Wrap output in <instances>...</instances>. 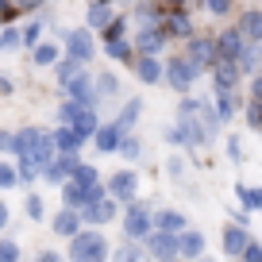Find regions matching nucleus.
<instances>
[{
  "label": "nucleus",
  "instance_id": "obj_12",
  "mask_svg": "<svg viewBox=\"0 0 262 262\" xmlns=\"http://www.w3.org/2000/svg\"><path fill=\"white\" fill-rule=\"evenodd\" d=\"M97 196H104V189H85V185H77L74 178L70 181H62V208H77L81 212L89 201H97Z\"/></svg>",
  "mask_w": 262,
  "mask_h": 262
},
{
  "label": "nucleus",
  "instance_id": "obj_21",
  "mask_svg": "<svg viewBox=\"0 0 262 262\" xmlns=\"http://www.w3.org/2000/svg\"><path fill=\"white\" fill-rule=\"evenodd\" d=\"M50 228H54V235H70V239H74L85 224H81V212H77V208H62V212L50 220Z\"/></svg>",
  "mask_w": 262,
  "mask_h": 262
},
{
  "label": "nucleus",
  "instance_id": "obj_43",
  "mask_svg": "<svg viewBox=\"0 0 262 262\" xmlns=\"http://www.w3.org/2000/svg\"><path fill=\"white\" fill-rule=\"evenodd\" d=\"M19 35H24V47H35V42H42V24L35 19V24H27Z\"/></svg>",
  "mask_w": 262,
  "mask_h": 262
},
{
  "label": "nucleus",
  "instance_id": "obj_36",
  "mask_svg": "<svg viewBox=\"0 0 262 262\" xmlns=\"http://www.w3.org/2000/svg\"><path fill=\"white\" fill-rule=\"evenodd\" d=\"M239 201H243V208L251 212V208H262V189H251V185H235Z\"/></svg>",
  "mask_w": 262,
  "mask_h": 262
},
{
  "label": "nucleus",
  "instance_id": "obj_58",
  "mask_svg": "<svg viewBox=\"0 0 262 262\" xmlns=\"http://www.w3.org/2000/svg\"><path fill=\"white\" fill-rule=\"evenodd\" d=\"M39 4H47V0H39Z\"/></svg>",
  "mask_w": 262,
  "mask_h": 262
},
{
  "label": "nucleus",
  "instance_id": "obj_46",
  "mask_svg": "<svg viewBox=\"0 0 262 262\" xmlns=\"http://www.w3.org/2000/svg\"><path fill=\"white\" fill-rule=\"evenodd\" d=\"M0 262H19V247L12 239H0Z\"/></svg>",
  "mask_w": 262,
  "mask_h": 262
},
{
  "label": "nucleus",
  "instance_id": "obj_55",
  "mask_svg": "<svg viewBox=\"0 0 262 262\" xmlns=\"http://www.w3.org/2000/svg\"><path fill=\"white\" fill-rule=\"evenodd\" d=\"M16 8H39V0H16Z\"/></svg>",
  "mask_w": 262,
  "mask_h": 262
},
{
  "label": "nucleus",
  "instance_id": "obj_28",
  "mask_svg": "<svg viewBox=\"0 0 262 262\" xmlns=\"http://www.w3.org/2000/svg\"><path fill=\"white\" fill-rule=\"evenodd\" d=\"M239 31H243V39L262 42V12H247V16L239 19Z\"/></svg>",
  "mask_w": 262,
  "mask_h": 262
},
{
  "label": "nucleus",
  "instance_id": "obj_35",
  "mask_svg": "<svg viewBox=\"0 0 262 262\" xmlns=\"http://www.w3.org/2000/svg\"><path fill=\"white\" fill-rule=\"evenodd\" d=\"M235 66H239V74H251L254 66H258V50H254L251 42H243V50L235 54Z\"/></svg>",
  "mask_w": 262,
  "mask_h": 262
},
{
  "label": "nucleus",
  "instance_id": "obj_23",
  "mask_svg": "<svg viewBox=\"0 0 262 262\" xmlns=\"http://www.w3.org/2000/svg\"><path fill=\"white\" fill-rule=\"evenodd\" d=\"M112 262H150V254H147V247H143V239H123L112 251Z\"/></svg>",
  "mask_w": 262,
  "mask_h": 262
},
{
  "label": "nucleus",
  "instance_id": "obj_26",
  "mask_svg": "<svg viewBox=\"0 0 262 262\" xmlns=\"http://www.w3.org/2000/svg\"><path fill=\"white\" fill-rule=\"evenodd\" d=\"M247 239H251V231L243 228V224H231V228H224V251L228 254H239L247 247Z\"/></svg>",
  "mask_w": 262,
  "mask_h": 262
},
{
  "label": "nucleus",
  "instance_id": "obj_4",
  "mask_svg": "<svg viewBox=\"0 0 262 262\" xmlns=\"http://www.w3.org/2000/svg\"><path fill=\"white\" fill-rule=\"evenodd\" d=\"M58 120H62V123H70L74 131H81L85 139H89L93 131L100 127V120H97V108H85V104H77V100H70V97H66V104L58 108Z\"/></svg>",
  "mask_w": 262,
  "mask_h": 262
},
{
  "label": "nucleus",
  "instance_id": "obj_2",
  "mask_svg": "<svg viewBox=\"0 0 262 262\" xmlns=\"http://www.w3.org/2000/svg\"><path fill=\"white\" fill-rule=\"evenodd\" d=\"M178 131L181 139H185V147H208V127H205V116H201V104L196 100H181L178 108Z\"/></svg>",
  "mask_w": 262,
  "mask_h": 262
},
{
  "label": "nucleus",
  "instance_id": "obj_15",
  "mask_svg": "<svg viewBox=\"0 0 262 262\" xmlns=\"http://www.w3.org/2000/svg\"><path fill=\"white\" fill-rule=\"evenodd\" d=\"M108 193L116 196V201H135V193H139V173H131V170H120L112 173V181H108Z\"/></svg>",
  "mask_w": 262,
  "mask_h": 262
},
{
  "label": "nucleus",
  "instance_id": "obj_25",
  "mask_svg": "<svg viewBox=\"0 0 262 262\" xmlns=\"http://www.w3.org/2000/svg\"><path fill=\"white\" fill-rule=\"evenodd\" d=\"M150 220H155V228H158V231H173V235L189 228V224H185V216H181V212H173V208H162V212H150Z\"/></svg>",
  "mask_w": 262,
  "mask_h": 262
},
{
  "label": "nucleus",
  "instance_id": "obj_8",
  "mask_svg": "<svg viewBox=\"0 0 262 262\" xmlns=\"http://www.w3.org/2000/svg\"><path fill=\"white\" fill-rule=\"evenodd\" d=\"M116 212H120V201H116V196H97V201H89V205L81 208V224L100 228V224L116 220Z\"/></svg>",
  "mask_w": 262,
  "mask_h": 262
},
{
  "label": "nucleus",
  "instance_id": "obj_52",
  "mask_svg": "<svg viewBox=\"0 0 262 262\" xmlns=\"http://www.w3.org/2000/svg\"><path fill=\"white\" fill-rule=\"evenodd\" d=\"M228 155H231V158H243V150H239V139H228Z\"/></svg>",
  "mask_w": 262,
  "mask_h": 262
},
{
  "label": "nucleus",
  "instance_id": "obj_22",
  "mask_svg": "<svg viewBox=\"0 0 262 262\" xmlns=\"http://www.w3.org/2000/svg\"><path fill=\"white\" fill-rule=\"evenodd\" d=\"M205 254V235L201 231H178V258H201Z\"/></svg>",
  "mask_w": 262,
  "mask_h": 262
},
{
  "label": "nucleus",
  "instance_id": "obj_45",
  "mask_svg": "<svg viewBox=\"0 0 262 262\" xmlns=\"http://www.w3.org/2000/svg\"><path fill=\"white\" fill-rule=\"evenodd\" d=\"M239 258L243 262H262V243H254V239H247V247L239 251Z\"/></svg>",
  "mask_w": 262,
  "mask_h": 262
},
{
  "label": "nucleus",
  "instance_id": "obj_19",
  "mask_svg": "<svg viewBox=\"0 0 262 262\" xmlns=\"http://www.w3.org/2000/svg\"><path fill=\"white\" fill-rule=\"evenodd\" d=\"M135 74H139L143 85H158L162 81V62H158V54H135Z\"/></svg>",
  "mask_w": 262,
  "mask_h": 262
},
{
  "label": "nucleus",
  "instance_id": "obj_14",
  "mask_svg": "<svg viewBox=\"0 0 262 262\" xmlns=\"http://www.w3.org/2000/svg\"><path fill=\"white\" fill-rule=\"evenodd\" d=\"M74 170H77V155H58V158H50V162L42 166V178H47L50 185H62V181L74 178Z\"/></svg>",
  "mask_w": 262,
  "mask_h": 262
},
{
  "label": "nucleus",
  "instance_id": "obj_59",
  "mask_svg": "<svg viewBox=\"0 0 262 262\" xmlns=\"http://www.w3.org/2000/svg\"><path fill=\"white\" fill-rule=\"evenodd\" d=\"M0 27H4V19H0Z\"/></svg>",
  "mask_w": 262,
  "mask_h": 262
},
{
  "label": "nucleus",
  "instance_id": "obj_34",
  "mask_svg": "<svg viewBox=\"0 0 262 262\" xmlns=\"http://www.w3.org/2000/svg\"><path fill=\"white\" fill-rule=\"evenodd\" d=\"M81 66H85V62H77V58H70V54H66L62 62H54V74H58V81L66 85L70 77H77V74H81Z\"/></svg>",
  "mask_w": 262,
  "mask_h": 262
},
{
  "label": "nucleus",
  "instance_id": "obj_17",
  "mask_svg": "<svg viewBox=\"0 0 262 262\" xmlns=\"http://www.w3.org/2000/svg\"><path fill=\"white\" fill-rule=\"evenodd\" d=\"M50 139H54L58 155H77V150L85 147V135H81V131H74L70 123H62L58 131H50Z\"/></svg>",
  "mask_w": 262,
  "mask_h": 262
},
{
  "label": "nucleus",
  "instance_id": "obj_3",
  "mask_svg": "<svg viewBox=\"0 0 262 262\" xmlns=\"http://www.w3.org/2000/svg\"><path fill=\"white\" fill-rule=\"evenodd\" d=\"M70 258L74 262H104L108 258V239L100 235V231H77L74 239H70Z\"/></svg>",
  "mask_w": 262,
  "mask_h": 262
},
{
  "label": "nucleus",
  "instance_id": "obj_39",
  "mask_svg": "<svg viewBox=\"0 0 262 262\" xmlns=\"http://www.w3.org/2000/svg\"><path fill=\"white\" fill-rule=\"evenodd\" d=\"M120 155H123V158H131V162H135V158L143 155V143L135 139V135H127V131H123V139H120Z\"/></svg>",
  "mask_w": 262,
  "mask_h": 262
},
{
  "label": "nucleus",
  "instance_id": "obj_30",
  "mask_svg": "<svg viewBox=\"0 0 262 262\" xmlns=\"http://www.w3.org/2000/svg\"><path fill=\"white\" fill-rule=\"evenodd\" d=\"M139 112H143V100H139V97H131L127 108L120 112V120H116V127H120V131H131L135 123H139Z\"/></svg>",
  "mask_w": 262,
  "mask_h": 262
},
{
  "label": "nucleus",
  "instance_id": "obj_10",
  "mask_svg": "<svg viewBox=\"0 0 262 262\" xmlns=\"http://www.w3.org/2000/svg\"><path fill=\"white\" fill-rule=\"evenodd\" d=\"M62 89H66V97H70V100H77V104H85V108H97V100H100V93H97V85H93L89 74L70 77Z\"/></svg>",
  "mask_w": 262,
  "mask_h": 262
},
{
  "label": "nucleus",
  "instance_id": "obj_41",
  "mask_svg": "<svg viewBox=\"0 0 262 262\" xmlns=\"http://www.w3.org/2000/svg\"><path fill=\"white\" fill-rule=\"evenodd\" d=\"M16 173H19V181H35V178H42V166H39V162H31V158H19Z\"/></svg>",
  "mask_w": 262,
  "mask_h": 262
},
{
  "label": "nucleus",
  "instance_id": "obj_16",
  "mask_svg": "<svg viewBox=\"0 0 262 262\" xmlns=\"http://www.w3.org/2000/svg\"><path fill=\"white\" fill-rule=\"evenodd\" d=\"M131 47L139 50V54H158V50L166 47V31L158 24H143V31L135 35V42H131Z\"/></svg>",
  "mask_w": 262,
  "mask_h": 262
},
{
  "label": "nucleus",
  "instance_id": "obj_40",
  "mask_svg": "<svg viewBox=\"0 0 262 262\" xmlns=\"http://www.w3.org/2000/svg\"><path fill=\"white\" fill-rule=\"evenodd\" d=\"M24 212H27V220H35V224L47 216V208H42V196H39V193H31V196L24 201Z\"/></svg>",
  "mask_w": 262,
  "mask_h": 262
},
{
  "label": "nucleus",
  "instance_id": "obj_7",
  "mask_svg": "<svg viewBox=\"0 0 262 262\" xmlns=\"http://www.w3.org/2000/svg\"><path fill=\"white\" fill-rule=\"evenodd\" d=\"M147 254L150 258H158V262H178V235H173V231H150L147 235Z\"/></svg>",
  "mask_w": 262,
  "mask_h": 262
},
{
  "label": "nucleus",
  "instance_id": "obj_9",
  "mask_svg": "<svg viewBox=\"0 0 262 262\" xmlns=\"http://www.w3.org/2000/svg\"><path fill=\"white\" fill-rule=\"evenodd\" d=\"M66 54L77 58V62H89V58L97 54V42H93L89 27H74V31H66Z\"/></svg>",
  "mask_w": 262,
  "mask_h": 262
},
{
  "label": "nucleus",
  "instance_id": "obj_37",
  "mask_svg": "<svg viewBox=\"0 0 262 262\" xmlns=\"http://www.w3.org/2000/svg\"><path fill=\"white\" fill-rule=\"evenodd\" d=\"M93 85H97L100 97H116V93H120V81H116L112 74H97V77H93Z\"/></svg>",
  "mask_w": 262,
  "mask_h": 262
},
{
  "label": "nucleus",
  "instance_id": "obj_13",
  "mask_svg": "<svg viewBox=\"0 0 262 262\" xmlns=\"http://www.w3.org/2000/svg\"><path fill=\"white\" fill-rule=\"evenodd\" d=\"M185 58L196 66V70H212V62H216V39L193 35V39H189V54Z\"/></svg>",
  "mask_w": 262,
  "mask_h": 262
},
{
  "label": "nucleus",
  "instance_id": "obj_60",
  "mask_svg": "<svg viewBox=\"0 0 262 262\" xmlns=\"http://www.w3.org/2000/svg\"><path fill=\"white\" fill-rule=\"evenodd\" d=\"M258 131H262V127H258Z\"/></svg>",
  "mask_w": 262,
  "mask_h": 262
},
{
  "label": "nucleus",
  "instance_id": "obj_44",
  "mask_svg": "<svg viewBox=\"0 0 262 262\" xmlns=\"http://www.w3.org/2000/svg\"><path fill=\"white\" fill-rule=\"evenodd\" d=\"M12 185H19V173H16V166L0 162V189H12Z\"/></svg>",
  "mask_w": 262,
  "mask_h": 262
},
{
  "label": "nucleus",
  "instance_id": "obj_31",
  "mask_svg": "<svg viewBox=\"0 0 262 262\" xmlns=\"http://www.w3.org/2000/svg\"><path fill=\"white\" fill-rule=\"evenodd\" d=\"M74 181H77V185H85V189H104V185H100V170H97V166H81V162H77Z\"/></svg>",
  "mask_w": 262,
  "mask_h": 262
},
{
  "label": "nucleus",
  "instance_id": "obj_53",
  "mask_svg": "<svg viewBox=\"0 0 262 262\" xmlns=\"http://www.w3.org/2000/svg\"><path fill=\"white\" fill-rule=\"evenodd\" d=\"M8 228V205H4V201H0V231Z\"/></svg>",
  "mask_w": 262,
  "mask_h": 262
},
{
  "label": "nucleus",
  "instance_id": "obj_6",
  "mask_svg": "<svg viewBox=\"0 0 262 262\" xmlns=\"http://www.w3.org/2000/svg\"><path fill=\"white\" fill-rule=\"evenodd\" d=\"M150 231H155L150 212H147L143 205H135V201H127V216H123V239H147Z\"/></svg>",
  "mask_w": 262,
  "mask_h": 262
},
{
  "label": "nucleus",
  "instance_id": "obj_32",
  "mask_svg": "<svg viewBox=\"0 0 262 262\" xmlns=\"http://www.w3.org/2000/svg\"><path fill=\"white\" fill-rule=\"evenodd\" d=\"M108 19H112L108 0H89V27H104Z\"/></svg>",
  "mask_w": 262,
  "mask_h": 262
},
{
  "label": "nucleus",
  "instance_id": "obj_27",
  "mask_svg": "<svg viewBox=\"0 0 262 262\" xmlns=\"http://www.w3.org/2000/svg\"><path fill=\"white\" fill-rule=\"evenodd\" d=\"M104 54L112 58V62H135V47L123 42V39H108L104 42Z\"/></svg>",
  "mask_w": 262,
  "mask_h": 262
},
{
  "label": "nucleus",
  "instance_id": "obj_1",
  "mask_svg": "<svg viewBox=\"0 0 262 262\" xmlns=\"http://www.w3.org/2000/svg\"><path fill=\"white\" fill-rule=\"evenodd\" d=\"M16 155L19 158H31V162L47 166L54 158V139H50V131H39V127H24L16 131Z\"/></svg>",
  "mask_w": 262,
  "mask_h": 262
},
{
  "label": "nucleus",
  "instance_id": "obj_29",
  "mask_svg": "<svg viewBox=\"0 0 262 262\" xmlns=\"http://www.w3.org/2000/svg\"><path fill=\"white\" fill-rule=\"evenodd\" d=\"M235 108H239V100H235V93H216V120L220 123H228L231 116H235Z\"/></svg>",
  "mask_w": 262,
  "mask_h": 262
},
{
  "label": "nucleus",
  "instance_id": "obj_57",
  "mask_svg": "<svg viewBox=\"0 0 262 262\" xmlns=\"http://www.w3.org/2000/svg\"><path fill=\"white\" fill-rule=\"evenodd\" d=\"M201 262H216V258H201Z\"/></svg>",
  "mask_w": 262,
  "mask_h": 262
},
{
  "label": "nucleus",
  "instance_id": "obj_24",
  "mask_svg": "<svg viewBox=\"0 0 262 262\" xmlns=\"http://www.w3.org/2000/svg\"><path fill=\"white\" fill-rule=\"evenodd\" d=\"M162 31L173 35V39H193V19H189L185 12H170V16L162 19Z\"/></svg>",
  "mask_w": 262,
  "mask_h": 262
},
{
  "label": "nucleus",
  "instance_id": "obj_42",
  "mask_svg": "<svg viewBox=\"0 0 262 262\" xmlns=\"http://www.w3.org/2000/svg\"><path fill=\"white\" fill-rule=\"evenodd\" d=\"M123 31H127V19H123V16H112V19L104 24V42H108V39H123Z\"/></svg>",
  "mask_w": 262,
  "mask_h": 262
},
{
  "label": "nucleus",
  "instance_id": "obj_48",
  "mask_svg": "<svg viewBox=\"0 0 262 262\" xmlns=\"http://www.w3.org/2000/svg\"><path fill=\"white\" fill-rule=\"evenodd\" d=\"M205 8L212 12L216 19H220V16H228V8H231V0H205Z\"/></svg>",
  "mask_w": 262,
  "mask_h": 262
},
{
  "label": "nucleus",
  "instance_id": "obj_11",
  "mask_svg": "<svg viewBox=\"0 0 262 262\" xmlns=\"http://www.w3.org/2000/svg\"><path fill=\"white\" fill-rule=\"evenodd\" d=\"M235 85H239L235 58H216V62H212V89L216 93H235Z\"/></svg>",
  "mask_w": 262,
  "mask_h": 262
},
{
  "label": "nucleus",
  "instance_id": "obj_49",
  "mask_svg": "<svg viewBox=\"0 0 262 262\" xmlns=\"http://www.w3.org/2000/svg\"><path fill=\"white\" fill-rule=\"evenodd\" d=\"M0 150H4V155H16V131H0Z\"/></svg>",
  "mask_w": 262,
  "mask_h": 262
},
{
  "label": "nucleus",
  "instance_id": "obj_33",
  "mask_svg": "<svg viewBox=\"0 0 262 262\" xmlns=\"http://www.w3.org/2000/svg\"><path fill=\"white\" fill-rule=\"evenodd\" d=\"M31 58H35V66H54L58 62V47H54V42H35Z\"/></svg>",
  "mask_w": 262,
  "mask_h": 262
},
{
  "label": "nucleus",
  "instance_id": "obj_20",
  "mask_svg": "<svg viewBox=\"0 0 262 262\" xmlns=\"http://www.w3.org/2000/svg\"><path fill=\"white\" fill-rule=\"evenodd\" d=\"M243 31L239 27H228V31H220L216 35V58H235L239 50H243Z\"/></svg>",
  "mask_w": 262,
  "mask_h": 262
},
{
  "label": "nucleus",
  "instance_id": "obj_38",
  "mask_svg": "<svg viewBox=\"0 0 262 262\" xmlns=\"http://www.w3.org/2000/svg\"><path fill=\"white\" fill-rule=\"evenodd\" d=\"M16 47H24V35L16 31V27H0V50H16Z\"/></svg>",
  "mask_w": 262,
  "mask_h": 262
},
{
  "label": "nucleus",
  "instance_id": "obj_18",
  "mask_svg": "<svg viewBox=\"0 0 262 262\" xmlns=\"http://www.w3.org/2000/svg\"><path fill=\"white\" fill-rule=\"evenodd\" d=\"M89 139H93V147H97L100 155H116V150H120V139H123V131L116 127V123H100V127L93 131Z\"/></svg>",
  "mask_w": 262,
  "mask_h": 262
},
{
  "label": "nucleus",
  "instance_id": "obj_51",
  "mask_svg": "<svg viewBox=\"0 0 262 262\" xmlns=\"http://www.w3.org/2000/svg\"><path fill=\"white\" fill-rule=\"evenodd\" d=\"M251 100H258V104H262V74L251 77Z\"/></svg>",
  "mask_w": 262,
  "mask_h": 262
},
{
  "label": "nucleus",
  "instance_id": "obj_5",
  "mask_svg": "<svg viewBox=\"0 0 262 262\" xmlns=\"http://www.w3.org/2000/svg\"><path fill=\"white\" fill-rule=\"evenodd\" d=\"M196 77H201V70H196L185 54H181V58H170V62L162 66V81L170 85V89H178V93H189Z\"/></svg>",
  "mask_w": 262,
  "mask_h": 262
},
{
  "label": "nucleus",
  "instance_id": "obj_50",
  "mask_svg": "<svg viewBox=\"0 0 262 262\" xmlns=\"http://www.w3.org/2000/svg\"><path fill=\"white\" fill-rule=\"evenodd\" d=\"M12 16H16V0H0V19L12 24Z\"/></svg>",
  "mask_w": 262,
  "mask_h": 262
},
{
  "label": "nucleus",
  "instance_id": "obj_54",
  "mask_svg": "<svg viewBox=\"0 0 262 262\" xmlns=\"http://www.w3.org/2000/svg\"><path fill=\"white\" fill-rule=\"evenodd\" d=\"M35 262H62V258H58L54 251H42V254H39V258H35Z\"/></svg>",
  "mask_w": 262,
  "mask_h": 262
},
{
  "label": "nucleus",
  "instance_id": "obj_47",
  "mask_svg": "<svg viewBox=\"0 0 262 262\" xmlns=\"http://www.w3.org/2000/svg\"><path fill=\"white\" fill-rule=\"evenodd\" d=\"M247 123H251V127H262V104H258V100L247 104Z\"/></svg>",
  "mask_w": 262,
  "mask_h": 262
},
{
  "label": "nucleus",
  "instance_id": "obj_56",
  "mask_svg": "<svg viewBox=\"0 0 262 262\" xmlns=\"http://www.w3.org/2000/svg\"><path fill=\"white\" fill-rule=\"evenodd\" d=\"M166 4H173V8H181V4H193V0H166Z\"/></svg>",
  "mask_w": 262,
  "mask_h": 262
}]
</instances>
